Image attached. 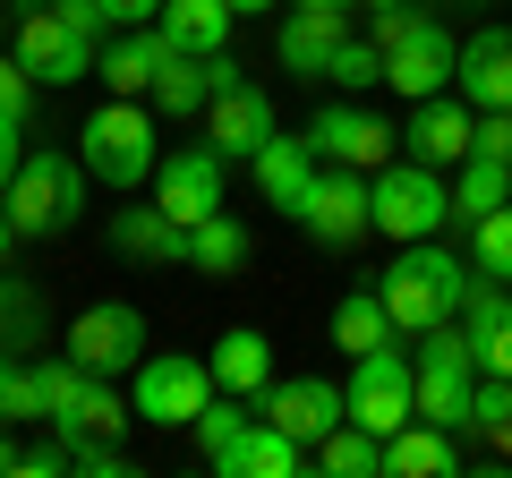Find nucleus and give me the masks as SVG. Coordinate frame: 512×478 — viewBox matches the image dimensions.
Segmentation results:
<instances>
[{"label": "nucleus", "instance_id": "obj_6", "mask_svg": "<svg viewBox=\"0 0 512 478\" xmlns=\"http://www.w3.org/2000/svg\"><path fill=\"white\" fill-rule=\"evenodd\" d=\"M342 402H350V419H359L367 436H393L402 419H419V376H410V359H402L393 342H376V350L350 359Z\"/></svg>", "mask_w": 512, "mask_h": 478}, {"label": "nucleus", "instance_id": "obj_34", "mask_svg": "<svg viewBox=\"0 0 512 478\" xmlns=\"http://www.w3.org/2000/svg\"><path fill=\"white\" fill-rule=\"evenodd\" d=\"M470 265H478L487 282H512V197L495 205V214L470 222Z\"/></svg>", "mask_w": 512, "mask_h": 478}, {"label": "nucleus", "instance_id": "obj_4", "mask_svg": "<svg viewBox=\"0 0 512 478\" xmlns=\"http://www.w3.org/2000/svg\"><path fill=\"white\" fill-rule=\"evenodd\" d=\"M0 214L18 222V239H60L77 214H86V163L35 146V154L18 163V180L0 188Z\"/></svg>", "mask_w": 512, "mask_h": 478}, {"label": "nucleus", "instance_id": "obj_35", "mask_svg": "<svg viewBox=\"0 0 512 478\" xmlns=\"http://www.w3.org/2000/svg\"><path fill=\"white\" fill-rule=\"evenodd\" d=\"M120 427H128L120 393H111V376H94V385H86V402H77V419H69V436H60V444H77V436H111V444H120Z\"/></svg>", "mask_w": 512, "mask_h": 478}, {"label": "nucleus", "instance_id": "obj_31", "mask_svg": "<svg viewBox=\"0 0 512 478\" xmlns=\"http://www.w3.org/2000/svg\"><path fill=\"white\" fill-rule=\"evenodd\" d=\"M52 316H43V291L18 274H0V350H43Z\"/></svg>", "mask_w": 512, "mask_h": 478}, {"label": "nucleus", "instance_id": "obj_22", "mask_svg": "<svg viewBox=\"0 0 512 478\" xmlns=\"http://www.w3.org/2000/svg\"><path fill=\"white\" fill-rule=\"evenodd\" d=\"M111 248L137 265H188V231L163 214V205H128V214H111Z\"/></svg>", "mask_w": 512, "mask_h": 478}, {"label": "nucleus", "instance_id": "obj_49", "mask_svg": "<svg viewBox=\"0 0 512 478\" xmlns=\"http://www.w3.org/2000/svg\"><path fill=\"white\" fill-rule=\"evenodd\" d=\"M231 9H239V18H256V9H274V0H231Z\"/></svg>", "mask_w": 512, "mask_h": 478}, {"label": "nucleus", "instance_id": "obj_5", "mask_svg": "<svg viewBox=\"0 0 512 478\" xmlns=\"http://www.w3.org/2000/svg\"><path fill=\"white\" fill-rule=\"evenodd\" d=\"M367 214H376L384 239H436L444 222H453V188L427 163H384L376 180H367Z\"/></svg>", "mask_w": 512, "mask_h": 478}, {"label": "nucleus", "instance_id": "obj_37", "mask_svg": "<svg viewBox=\"0 0 512 478\" xmlns=\"http://www.w3.org/2000/svg\"><path fill=\"white\" fill-rule=\"evenodd\" d=\"M325 77H333V86H350V94H359V86H384V52H376V35H367V43H333V60H325Z\"/></svg>", "mask_w": 512, "mask_h": 478}, {"label": "nucleus", "instance_id": "obj_41", "mask_svg": "<svg viewBox=\"0 0 512 478\" xmlns=\"http://www.w3.org/2000/svg\"><path fill=\"white\" fill-rule=\"evenodd\" d=\"M35 94H43V86L18 69V52H0V111H18V120H26V111H35Z\"/></svg>", "mask_w": 512, "mask_h": 478}, {"label": "nucleus", "instance_id": "obj_39", "mask_svg": "<svg viewBox=\"0 0 512 478\" xmlns=\"http://www.w3.org/2000/svg\"><path fill=\"white\" fill-rule=\"evenodd\" d=\"M18 419H35V393H26L18 350H0V427H18Z\"/></svg>", "mask_w": 512, "mask_h": 478}, {"label": "nucleus", "instance_id": "obj_48", "mask_svg": "<svg viewBox=\"0 0 512 478\" xmlns=\"http://www.w3.org/2000/svg\"><path fill=\"white\" fill-rule=\"evenodd\" d=\"M299 9H342V18H350V9H359V0H299Z\"/></svg>", "mask_w": 512, "mask_h": 478}, {"label": "nucleus", "instance_id": "obj_9", "mask_svg": "<svg viewBox=\"0 0 512 478\" xmlns=\"http://www.w3.org/2000/svg\"><path fill=\"white\" fill-rule=\"evenodd\" d=\"M410 376H419V419H436V427H470V393H478V359H470V342L461 333H444V325H427V350L410 359Z\"/></svg>", "mask_w": 512, "mask_h": 478}, {"label": "nucleus", "instance_id": "obj_3", "mask_svg": "<svg viewBox=\"0 0 512 478\" xmlns=\"http://www.w3.org/2000/svg\"><path fill=\"white\" fill-rule=\"evenodd\" d=\"M77 163H86V180H103V188H154V163H163V154H154V120H146V103H137V94H111L103 111H94L86 129H77Z\"/></svg>", "mask_w": 512, "mask_h": 478}, {"label": "nucleus", "instance_id": "obj_40", "mask_svg": "<svg viewBox=\"0 0 512 478\" xmlns=\"http://www.w3.org/2000/svg\"><path fill=\"white\" fill-rule=\"evenodd\" d=\"M52 9H60V18H69V26H77V35H86V43L120 35V18H111V0H52Z\"/></svg>", "mask_w": 512, "mask_h": 478}, {"label": "nucleus", "instance_id": "obj_21", "mask_svg": "<svg viewBox=\"0 0 512 478\" xmlns=\"http://www.w3.org/2000/svg\"><path fill=\"white\" fill-rule=\"evenodd\" d=\"M461 453H453V427L436 419H402L384 436V478H453Z\"/></svg>", "mask_w": 512, "mask_h": 478}, {"label": "nucleus", "instance_id": "obj_45", "mask_svg": "<svg viewBox=\"0 0 512 478\" xmlns=\"http://www.w3.org/2000/svg\"><path fill=\"white\" fill-rule=\"evenodd\" d=\"M154 9H163V0H111V18H120V26H154Z\"/></svg>", "mask_w": 512, "mask_h": 478}, {"label": "nucleus", "instance_id": "obj_27", "mask_svg": "<svg viewBox=\"0 0 512 478\" xmlns=\"http://www.w3.org/2000/svg\"><path fill=\"white\" fill-rule=\"evenodd\" d=\"M163 120H188V111H205L214 103V60H197V52H180L171 43L163 52V69H154V94H146Z\"/></svg>", "mask_w": 512, "mask_h": 478}, {"label": "nucleus", "instance_id": "obj_13", "mask_svg": "<svg viewBox=\"0 0 512 478\" xmlns=\"http://www.w3.org/2000/svg\"><path fill=\"white\" fill-rule=\"evenodd\" d=\"M154 205H163L171 222H205V214H222V154L214 146H180V154H163L154 163Z\"/></svg>", "mask_w": 512, "mask_h": 478}, {"label": "nucleus", "instance_id": "obj_32", "mask_svg": "<svg viewBox=\"0 0 512 478\" xmlns=\"http://www.w3.org/2000/svg\"><path fill=\"white\" fill-rule=\"evenodd\" d=\"M376 342H393V316H384V299L376 291H350V299H333V350H376Z\"/></svg>", "mask_w": 512, "mask_h": 478}, {"label": "nucleus", "instance_id": "obj_23", "mask_svg": "<svg viewBox=\"0 0 512 478\" xmlns=\"http://www.w3.org/2000/svg\"><path fill=\"white\" fill-rule=\"evenodd\" d=\"M342 35H350L342 9H291L282 35H274V52H282V69H291V77H325V60H333V43H342Z\"/></svg>", "mask_w": 512, "mask_h": 478}, {"label": "nucleus", "instance_id": "obj_18", "mask_svg": "<svg viewBox=\"0 0 512 478\" xmlns=\"http://www.w3.org/2000/svg\"><path fill=\"white\" fill-rule=\"evenodd\" d=\"M470 129H478V111L461 103V94H427L419 111H410V163H427V171H444V163H461L470 154Z\"/></svg>", "mask_w": 512, "mask_h": 478}, {"label": "nucleus", "instance_id": "obj_1", "mask_svg": "<svg viewBox=\"0 0 512 478\" xmlns=\"http://www.w3.org/2000/svg\"><path fill=\"white\" fill-rule=\"evenodd\" d=\"M376 52H384V86L410 94V103H427V94L453 86V60L461 43L444 35V18H427V9H376Z\"/></svg>", "mask_w": 512, "mask_h": 478}, {"label": "nucleus", "instance_id": "obj_28", "mask_svg": "<svg viewBox=\"0 0 512 478\" xmlns=\"http://www.w3.org/2000/svg\"><path fill=\"white\" fill-rule=\"evenodd\" d=\"M248 222L239 214H205V222H188V265L197 274H214V282H231V274H248Z\"/></svg>", "mask_w": 512, "mask_h": 478}, {"label": "nucleus", "instance_id": "obj_30", "mask_svg": "<svg viewBox=\"0 0 512 478\" xmlns=\"http://www.w3.org/2000/svg\"><path fill=\"white\" fill-rule=\"evenodd\" d=\"M86 385H94V376L77 368L69 350H60V359H43V368H26V393H35V419H52V436H69V419H77V402H86Z\"/></svg>", "mask_w": 512, "mask_h": 478}, {"label": "nucleus", "instance_id": "obj_24", "mask_svg": "<svg viewBox=\"0 0 512 478\" xmlns=\"http://www.w3.org/2000/svg\"><path fill=\"white\" fill-rule=\"evenodd\" d=\"M205 368H214L222 393H248V402H256V393L274 385V342H265L256 325H231V333L214 342V359H205Z\"/></svg>", "mask_w": 512, "mask_h": 478}, {"label": "nucleus", "instance_id": "obj_36", "mask_svg": "<svg viewBox=\"0 0 512 478\" xmlns=\"http://www.w3.org/2000/svg\"><path fill=\"white\" fill-rule=\"evenodd\" d=\"M239 427H248V393H214V402H205L197 419H188V436H197L205 453H222V444H231Z\"/></svg>", "mask_w": 512, "mask_h": 478}, {"label": "nucleus", "instance_id": "obj_47", "mask_svg": "<svg viewBox=\"0 0 512 478\" xmlns=\"http://www.w3.org/2000/svg\"><path fill=\"white\" fill-rule=\"evenodd\" d=\"M9 470H18V444H9V436H0V478H9Z\"/></svg>", "mask_w": 512, "mask_h": 478}, {"label": "nucleus", "instance_id": "obj_33", "mask_svg": "<svg viewBox=\"0 0 512 478\" xmlns=\"http://www.w3.org/2000/svg\"><path fill=\"white\" fill-rule=\"evenodd\" d=\"M512 197V163H495V154H461V188H453V214H495V205Z\"/></svg>", "mask_w": 512, "mask_h": 478}, {"label": "nucleus", "instance_id": "obj_38", "mask_svg": "<svg viewBox=\"0 0 512 478\" xmlns=\"http://www.w3.org/2000/svg\"><path fill=\"white\" fill-rule=\"evenodd\" d=\"M470 427H478V436H504V444H512V376H478V393H470Z\"/></svg>", "mask_w": 512, "mask_h": 478}, {"label": "nucleus", "instance_id": "obj_25", "mask_svg": "<svg viewBox=\"0 0 512 478\" xmlns=\"http://www.w3.org/2000/svg\"><path fill=\"white\" fill-rule=\"evenodd\" d=\"M154 26H163L180 52H197V60H214L222 43H231V26H239V9L231 0H163L154 9Z\"/></svg>", "mask_w": 512, "mask_h": 478}, {"label": "nucleus", "instance_id": "obj_46", "mask_svg": "<svg viewBox=\"0 0 512 478\" xmlns=\"http://www.w3.org/2000/svg\"><path fill=\"white\" fill-rule=\"evenodd\" d=\"M9 248H18V222H9V214H0V265H9Z\"/></svg>", "mask_w": 512, "mask_h": 478}, {"label": "nucleus", "instance_id": "obj_20", "mask_svg": "<svg viewBox=\"0 0 512 478\" xmlns=\"http://www.w3.org/2000/svg\"><path fill=\"white\" fill-rule=\"evenodd\" d=\"M163 52H171L163 26H120V35L94 52V77H103L111 94H137V103H146V94H154V69H163Z\"/></svg>", "mask_w": 512, "mask_h": 478}, {"label": "nucleus", "instance_id": "obj_15", "mask_svg": "<svg viewBox=\"0 0 512 478\" xmlns=\"http://www.w3.org/2000/svg\"><path fill=\"white\" fill-rule=\"evenodd\" d=\"M265 419H274L282 436L316 444L325 427L350 419V402H342V385H325V376H282V385H265Z\"/></svg>", "mask_w": 512, "mask_h": 478}, {"label": "nucleus", "instance_id": "obj_50", "mask_svg": "<svg viewBox=\"0 0 512 478\" xmlns=\"http://www.w3.org/2000/svg\"><path fill=\"white\" fill-rule=\"evenodd\" d=\"M359 9H402V0H359Z\"/></svg>", "mask_w": 512, "mask_h": 478}, {"label": "nucleus", "instance_id": "obj_29", "mask_svg": "<svg viewBox=\"0 0 512 478\" xmlns=\"http://www.w3.org/2000/svg\"><path fill=\"white\" fill-rule=\"evenodd\" d=\"M308 470H333V478H384V436H367L359 419L325 427V436L308 444Z\"/></svg>", "mask_w": 512, "mask_h": 478}, {"label": "nucleus", "instance_id": "obj_51", "mask_svg": "<svg viewBox=\"0 0 512 478\" xmlns=\"http://www.w3.org/2000/svg\"><path fill=\"white\" fill-rule=\"evenodd\" d=\"M0 35H9V9H0Z\"/></svg>", "mask_w": 512, "mask_h": 478}, {"label": "nucleus", "instance_id": "obj_11", "mask_svg": "<svg viewBox=\"0 0 512 478\" xmlns=\"http://www.w3.org/2000/svg\"><path fill=\"white\" fill-rule=\"evenodd\" d=\"M69 359H77L86 376L137 368V359H146V316L128 308V299H94V308L69 325Z\"/></svg>", "mask_w": 512, "mask_h": 478}, {"label": "nucleus", "instance_id": "obj_12", "mask_svg": "<svg viewBox=\"0 0 512 478\" xmlns=\"http://www.w3.org/2000/svg\"><path fill=\"white\" fill-rule=\"evenodd\" d=\"M9 43H18V69L35 77V86H77V77L94 69V43L77 35V26L60 18V9H26Z\"/></svg>", "mask_w": 512, "mask_h": 478}, {"label": "nucleus", "instance_id": "obj_42", "mask_svg": "<svg viewBox=\"0 0 512 478\" xmlns=\"http://www.w3.org/2000/svg\"><path fill=\"white\" fill-rule=\"evenodd\" d=\"M470 154H495V163H512V111H478Z\"/></svg>", "mask_w": 512, "mask_h": 478}, {"label": "nucleus", "instance_id": "obj_7", "mask_svg": "<svg viewBox=\"0 0 512 478\" xmlns=\"http://www.w3.org/2000/svg\"><path fill=\"white\" fill-rule=\"evenodd\" d=\"M274 137V103L256 94L248 69H231V60L214 52V103H205V146L222 154V163H256V146Z\"/></svg>", "mask_w": 512, "mask_h": 478}, {"label": "nucleus", "instance_id": "obj_14", "mask_svg": "<svg viewBox=\"0 0 512 478\" xmlns=\"http://www.w3.org/2000/svg\"><path fill=\"white\" fill-rule=\"evenodd\" d=\"M308 146H316V163H350V171L393 163V129H384L376 111H359V103H325L308 120Z\"/></svg>", "mask_w": 512, "mask_h": 478}, {"label": "nucleus", "instance_id": "obj_44", "mask_svg": "<svg viewBox=\"0 0 512 478\" xmlns=\"http://www.w3.org/2000/svg\"><path fill=\"white\" fill-rule=\"evenodd\" d=\"M60 470H69V444H26V453H18V478H60Z\"/></svg>", "mask_w": 512, "mask_h": 478}, {"label": "nucleus", "instance_id": "obj_19", "mask_svg": "<svg viewBox=\"0 0 512 478\" xmlns=\"http://www.w3.org/2000/svg\"><path fill=\"white\" fill-rule=\"evenodd\" d=\"M461 342H470L478 376H512V299L495 282H470L461 291Z\"/></svg>", "mask_w": 512, "mask_h": 478}, {"label": "nucleus", "instance_id": "obj_16", "mask_svg": "<svg viewBox=\"0 0 512 478\" xmlns=\"http://www.w3.org/2000/svg\"><path fill=\"white\" fill-rule=\"evenodd\" d=\"M205 461H214L222 478H299V470H308V444L282 436L274 419H248L222 453H205Z\"/></svg>", "mask_w": 512, "mask_h": 478}, {"label": "nucleus", "instance_id": "obj_2", "mask_svg": "<svg viewBox=\"0 0 512 478\" xmlns=\"http://www.w3.org/2000/svg\"><path fill=\"white\" fill-rule=\"evenodd\" d=\"M461 257L453 248H427V239H402V257H393V274L376 282L384 316H393V333H427V325H453L461 308Z\"/></svg>", "mask_w": 512, "mask_h": 478}, {"label": "nucleus", "instance_id": "obj_8", "mask_svg": "<svg viewBox=\"0 0 512 478\" xmlns=\"http://www.w3.org/2000/svg\"><path fill=\"white\" fill-rule=\"evenodd\" d=\"M214 368L205 359H188V350H163V359H137V393H128V410L146 427H188L205 402H214Z\"/></svg>", "mask_w": 512, "mask_h": 478}, {"label": "nucleus", "instance_id": "obj_10", "mask_svg": "<svg viewBox=\"0 0 512 478\" xmlns=\"http://www.w3.org/2000/svg\"><path fill=\"white\" fill-rule=\"evenodd\" d=\"M291 214H299V231H308L316 248H359V239L376 231V214H367V180L350 163H316L308 197H299Z\"/></svg>", "mask_w": 512, "mask_h": 478}, {"label": "nucleus", "instance_id": "obj_43", "mask_svg": "<svg viewBox=\"0 0 512 478\" xmlns=\"http://www.w3.org/2000/svg\"><path fill=\"white\" fill-rule=\"evenodd\" d=\"M18 163H26V120H18V111H0V188L18 180Z\"/></svg>", "mask_w": 512, "mask_h": 478}, {"label": "nucleus", "instance_id": "obj_26", "mask_svg": "<svg viewBox=\"0 0 512 478\" xmlns=\"http://www.w3.org/2000/svg\"><path fill=\"white\" fill-rule=\"evenodd\" d=\"M248 171H256V188H265V197L291 214V205L308 197V180H316V146H308V137H282V129H274L265 146H256V163H248Z\"/></svg>", "mask_w": 512, "mask_h": 478}, {"label": "nucleus", "instance_id": "obj_17", "mask_svg": "<svg viewBox=\"0 0 512 478\" xmlns=\"http://www.w3.org/2000/svg\"><path fill=\"white\" fill-rule=\"evenodd\" d=\"M461 77V103L470 111H512V26H478L453 60Z\"/></svg>", "mask_w": 512, "mask_h": 478}]
</instances>
